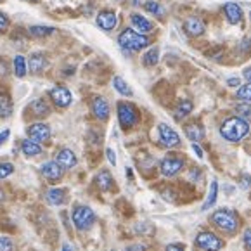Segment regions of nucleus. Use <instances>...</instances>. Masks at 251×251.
I'll return each mask as SVG.
<instances>
[{
  "mask_svg": "<svg viewBox=\"0 0 251 251\" xmlns=\"http://www.w3.org/2000/svg\"><path fill=\"white\" fill-rule=\"evenodd\" d=\"M250 132V125L244 118L234 116V118H227L220 126V135L230 142H239Z\"/></svg>",
  "mask_w": 251,
  "mask_h": 251,
  "instance_id": "obj_1",
  "label": "nucleus"
},
{
  "mask_svg": "<svg viewBox=\"0 0 251 251\" xmlns=\"http://www.w3.org/2000/svg\"><path fill=\"white\" fill-rule=\"evenodd\" d=\"M211 222L227 234H234L239 227V218L232 210H217L211 215Z\"/></svg>",
  "mask_w": 251,
  "mask_h": 251,
  "instance_id": "obj_2",
  "label": "nucleus"
},
{
  "mask_svg": "<svg viewBox=\"0 0 251 251\" xmlns=\"http://www.w3.org/2000/svg\"><path fill=\"white\" fill-rule=\"evenodd\" d=\"M118 44L122 45L125 50H142L149 45V38L146 35L139 33L135 30H125L118 37Z\"/></svg>",
  "mask_w": 251,
  "mask_h": 251,
  "instance_id": "obj_3",
  "label": "nucleus"
},
{
  "mask_svg": "<svg viewBox=\"0 0 251 251\" xmlns=\"http://www.w3.org/2000/svg\"><path fill=\"white\" fill-rule=\"evenodd\" d=\"M71 220H73L75 227L78 230H87L94 226L96 213L92 211V208L85 206V204H78V206H75L73 213H71Z\"/></svg>",
  "mask_w": 251,
  "mask_h": 251,
  "instance_id": "obj_4",
  "label": "nucleus"
},
{
  "mask_svg": "<svg viewBox=\"0 0 251 251\" xmlns=\"http://www.w3.org/2000/svg\"><path fill=\"white\" fill-rule=\"evenodd\" d=\"M196 246L203 251H220L224 248V241L213 232H200L196 236Z\"/></svg>",
  "mask_w": 251,
  "mask_h": 251,
  "instance_id": "obj_5",
  "label": "nucleus"
},
{
  "mask_svg": "<svg viewBox=\"0 0 251 251\" xmlns=\"http://www.w3.org/2000/svg\"><path fill=\"white\" fill-rule=\"evenodd\" d=\"M118 120H120V125L123 128H130L137 123L139 120V113H137L135 106L128 102H120L118 104Z\"/></svg>",
  "mask_w": 251,
  "mask_h": 251,
  "instance_id": "obj_6",
  "label": "nucleus"
},
{
  "mask_svg": "<svg viewBox=\"0 0 251 251\" xmlns=\"http://www.w3.org/2000/svg\"><path fill=\"white\" fill-rule=\"evenodd\" d=\"M158 133L161 144L166 146V148H177V146H180V137H178V133L172 126L165 125V123H159Z\"/></svg>",
  "mask_w": 251,
  "mask_h": 251,
  "instance_id": "obj_7",
  "label": "nucleus"
},
{
  "mask_svg": "<svg viewBox=\"0 0 251 251\" xmlns=\"http://www.w3.org/2000/svg\"><path fill=\"white\" fill-rule=\"evenodd\" d=\"M159 168H161V174L165 177H174L184 168V158H180V156H166L161 161Z\"/></svg>",
  "mask_w": 251,
  "mask_h": 251,
  "instance_id": "obj_8",
  "label": "nucleus"
},
{
  "mask_svg": "<svg viewBox=\"0 0 251 251\" xmlns=\"http://www.w3.org/2000/svg\"><path fill=\"white\" fill-rule=\"evenodd\" d=\"M28 137L35 142H47L50 139V128L45 123H33L31 126H28Z\"/></svg>",
  "mask_w": 251,
  "mask_h": 251,
  "instance_id": "obj_9",
  "label": "nucleus"
},
{
  "mask_svg": "<svg viewBox=\"0 0 251 251\" xmlns=\"http://www.w3.org/2000/svg\"><path fill=\"white\" fill-rule=\"evenodd\" d=\"M50 97L55 106L59 107H68L71 104V100H73V96H71V92L66 87H55V89H52Z\"/></svg>",
  "mask_w": 251,
  "mask_h": 251,
  "instance_id": "obj_10",
  "label": "nucleus"
},
{
  "mask_svg": "<svg viewBox=\"0 0 251 251\" xmlns=\"http://www.w3.org/2000/svg\"><path fill=\"white\" fill-rule=\"evenodd\" d=\"M42 175H44L47 180L50 182H57L61 177H63V168H61L59 165H57V161H47L42 165L40 168Z\"/></svg>",
  "mask_w": 251,
  "mask_h": 251,
  "instance_id": "obj_11",
  "label": "nucleus"
},
{
  "mask_svg": "<svg viewBox=\"0 0 251 251\" xmlns=\"http://www.w3.org/2000/svg\"><path fill=\"white\" fill-rule=\"evenodd\" d=\"M55 161L63 170H70V168H73L76 165V156H75V152L71 149H61L57 152V156H55Z\"/></svg>",
  "mask_w": 251,
  "mask_h": 251,
  "instance_id": "obj_12",
  "label": "nucleus"
},
{
  "mask_svg": "<svg viewBox=\"0 0 251 251\" xmlns=\"http://www.w3.org/2000/svg\"><path fill=\"white\" fill-rule=\"evenodd\" d=\"M116 23H118V18H116V14L113 11H102L97 16V26L106 31L113 30L116 26Z\"/></svg>",
  "mask_w": 251,
  "mask_h": 251,
  "instance_id": "obj_13",
  "label": "nucleus"
},
{
  "mask_svg": "<svg viewBox=\"0 0 251 251\" xmlns=\"http://www.w3.org/2000/svg\"><path fill=\"white\" fill-rule=\"evenodd\" d=\"M224 12H226V18L230 25H239L243 21V9L237 4H234V2H229V4L224 5Z\"/></svg>",
  "mask_w": 251,
  "mask_h": 251,
  "instance_id": "obj_14",
  "label": "nucleus"
},
{
  "mask_svg": "<svg viewBox=\"0 0 251 251\" xmlns=\"http://www.w3.org/2000/svg\"><path fill=\"white\" fill-rule=\"evenodd\" d=\"M92 111L96 118L99 120H107L109 118V104L104 97H96L92 102Z\"/></svg>",
  "mask_w": 251,
  "mask_h": 251,
  "instance_id": "obj_15",
  "label": "nucleus"
},
{
  "mask_svg": "<svg viewBox=\"0 0 251 251\" xmlns=\"http://www.w3.org/2000/svg\"><path fill=\"white\" fill-rule=\"evenodd\" d=\"M130 21H132L135 31H139V33H142V35L149 33V31L152 30V23L149 21V19H146L144 16H141V14H132Z\"/></svg>",
  "mask_w": 251,
  "mask_h": 251,
  "instance_id": "obj_16",
  "label": "nucleus"
},
{
  "mask_svg": "<svg viewBox=\"0 0 251 251\" xmlns=\"http://www.w3.org/2000/svg\"><path fill=\"white\" fill-rule=\"evenodd\" d=\"M45 200H47L49 204H52V206H59V204L64 203V200H66V191L64 189H49L47 194H45Z\"/></svg>",
  "mask_w": 251,
  "mask_h": 251,
  "instance_id": "obj_17",
  "label": "nucleus"
},
{
  "mask_svg": "<svg viewBox=\"0 0 251 251\" xmlns=\"http://www.w3.org/2000/svg\"><path fill=\"white\" fill-rule=\"evenodd\" d=\"M28 66H30L31 73L37 75L40 71H44V68L47 66V59H45V55L42 52H35V54H31L30 61H28Z\"/></svg>",
  "mask_w": 251,
  "mask_h": 251,
  "instance_id": "obj_18",
  "label": "nucleus"
},
{
  "mask_svg": "<svg viewBox=\"0 0 251 251\" xmlns=\"http://www.w3.org/2000/svg\"><path fill=\"white\" fill-rule=\"evenodd\" d=\"M184 28H185V31H187L189 35H192V37H200V35L204 33L203 21H201V19H198V18L187 19V21H185V25H184Z\"/></svg>",
  "mask_w": 251,
  "mask_h": 251,
  "instance_id": "obj_19",
  "label": "nucleus"
},
{
  "mask_svg": "<svg viewBox=\"0 0 251 251\" xmlns=\"http://www.w3.org/2000/svg\"><path fill=\"white\" fill-rule=\"evenodd\" d=\"M185 135H187L192 142H198L204 137V128L200 123H189V125H185Z\"/></svg>",
  "mask_w": 251,
  "mask_h": 251,
  "instance_id": "obj_20",
  "label": "nucleus"
},
{
  "mask_svg": "<svg viewBox=\"0 0 251 251\" xmlns=\"http://www.w3.org/2000/svg\"><path fill=\"white\" fill-rule=\"evenodd\" d=\"M96 184L99 185L102 191H111V189H113V185H115V182H113V177H111L109 172L102 170V172H99V174H97Z\"/></svg>",
  "mask_w": 251,
  "mask_h": 251,
  "instance_id": "obj_21",
  "label": "nucleus"
},
{
  "mask_svg": "<svg viewBox=\"0 0 251 251\" xmlns=\"http://www.w3.org/2000/svg\"><path fill=\"white\" fill-rule=\"evenodd\" d=\"M12 113V100L7 92H0V118H9Z\"/></svg>",
  "mask_w": 251,
  "mask_h": 251,
  "instance_id": "obj_22",
  "label": "nucleus"
},
{
  "mask_svg": "<svg viewBox=\"0 0 251 251\" xmlns=\"http://www.w3.org/2000/svg\"><path fill=\"white\" fill-rule=\"evenodd\" d=\"M21 151L25 152V156H37L42 152V148L38 142L31 141V139H26L21 142Z\"/></svg>",
  "mask_w": 251,
  "mask_h": 251,
  "instance_id": "obj_23",
  "label": "nucleus"
},
{
  "mask_svg": "<svg viewBox=\"0 0 251 251\" xmlns=\"http://www.w3.org/2000/svg\"><path fill=\"white\" fill-rule=\"evenodd\" d=\"M217 196H218V182L213 180L210 185V192H208V198L206 201L203 203V206H201V210H208V208H211L215 203H217Z\"/></svg>",
  "mask_w": 251,
  "mask_h": 251,
  "instance_id": "obj_24",
  "label": "nucleus"
},
{
  "mask_svg": "<svg viewBox=\"0 0 251 251\" xmlns=\"http://www.w3.org/2000/svg\"><path fill=\"white\" fill-rule=\"evenodd\" d=\"M158 61H159V49L158 47L149 49V50L142 55V64H144V66H148V68L158 64Z\"/></svg>",
  "mask_w": 251,
  "mask_h": 251,
  "instance_id": "obj_25",
  "label": "nucleus"
},
{
  "mask_svg": "<svg viewBox=\"0 0 251 251\" xmlns=\"http://www.w3.org/2000/svg\"><path fill=\"white\" fill-rule=\"evenodd\" d=\"M192 111V102L191 100H180L177 106V109H175V118L177 120H182L185 118L187 115H191Z\"/></svg>",
  "mask_w": 251,
  "mask_h": 251,
  "instance_id": "obj_26",
  "label": "nucleus"
},
{
  "mask_svg": "<svg viewBox=\"0 0 251 251\" xmlns=\"http://www.w3.org/2000/svg\"><path fill=\"white\" fill-rule=\"evenodd\" d=\"M113 85H115L116 92H120L122 96H125V97L132 96V89H130L128 83H126L122 76H115V80H113Z\"/></svg>",
  "mask_w": 251,
  "mask_h": 251,
  "instance_id": "obj_27",
  "label": "nucleus"
},
{
  "mask_svg": "<svg viewBox=\"0 0 251 251\" xmlns=\"http://www.w3.org/2000/svg\"><path fill=\"white\" fill-rule=\"evenodd\" d=\"M52 33H54V28L50 26H31L30 28V35L35 38H45Z\"/></svg>",
  "mask_w": 251,
  "mask_h": 251,
  "instance_id": "obj_28",
  "label": "nucleus"
},
{
  "mask_svg": "<svg viewBox=\"0 0 251 251\" xmlns=\"http://www.w3.org/2000/svg\"><path fill=\"white\" fill-rule=\"evenodd\" d=\"M31 111H33L37 116H47L50 107L47 106V102H45L44 99H38V100H33V102H31Z\"/></svg>",
  "mask_w": 251,
  "mask_h": 251,
  "instance_id": "obj_29",
  "label": "nucleus"
},
{
  "mask_svg": "<svg viewBox=\"0 0 251 251\" xmlns=\"http://www.w3.org/2000/svg\"><path fill=\"white\" fill-rule=\"evenodd\" d=\"M26 71H28V63L25 61V57H23V55H16V59H14V73H16V76L23 78L26 75Z\"/></svg>",
  "mask_w": 251,
  "mask_h": 251,
  "instance_id": "obj_30",
  "label": "nucleus"
},
{
  "mask_svg": "<svg viewBox=\"0 0 251 251\" xmlns=\"http://www.w3.org/2000/svg\"><path fill=\"white\" fill-rule=\"evenodd\" d=\"M144 9L146 11H149L151 14L158 16V18H163V14H165V11H163V7L158 4V2H154V0H148L144 4Z\"/></svg>",
  "mask_w": 251,
  "mask_h": 251,
  "instance_id": "obj_31",
  "label": "nucleus"
},
{
  "mask_svg": "<svg viewBox=\"0 0 251 251\" xmlns=\"http://www.w3.org/2000/svg\"><path fill=\"white\" fill-rule=\"evenodd\" d=\"M236 97L241 100H246V102H251V83H246V85H239L236 92Z\"/></svg>",
  "mask_w": 251,
  "mask_h": 251,
  "instance_id": "obj_32",
  "label": "nucleus"
},
{
  "mask_svg": "<svg viewBox=\"0 0 251 251\" xmlns=\"http://www.w3.org/2000/svg\"><path fill=\"white\" fill-rule=\"evenodd\" d=\"M236 113L239 115V118H250L251 116V104H237Z\"/></svg>",
  "mask_w": 251,
  "mask_h": 251,
  "instance_id": "obj_33",
  "label": "nucleus"
},
{
  "mask_svg": "<svg viewBox=\"0 0 251 251\" xmlns=\"http://www.w3.org/2000/svg\"><path fill=\"white\" fill-rule=\"evenodd\" d=\"M12 172H14V165L12 163H0V180L7 178Z\"/></svg>",
  "mask_w": 251,
  "mask_h": 251,
  "instance_id": "obj_34",
  "label": "nucleus"
},
{
  "mask_svg": "<svg viewBox=\"0 0 251 251\" xmlns=\"http://www.w3.org/2000/svg\"><path fill=\"white\" fill-rule=\"evenodd\" d=\"M14 250V243L9 237H0V251H12Z\"/></svg>",
  "mask_w": 251,
  "mask_h": 251,
  "instance_id": "obj_35",
  "label": "nucleus"
},
{
  "mask_svg": "<svg viewBox=\"0 0 251 251\" xmlns=\"http://www.w3.org/2000/svg\"><path fill=\"white\" fill-rule=\"evenodd\" d=\"M7 26H9V18L4 12H0V33H4L7 30Z\"/></svg>",
  "mask_w": 251,
  "mask_h": 251,
  "instance_id": "obj_36",
  "label": "nucleus"
},
{
  "mask_svg": "<svg viewBox=\"0 0 251 251\" xmlns=\"http://www.w3.org/2000/svg\"><path fill=\"white\" fill-rule=\"evenodd\" d=\"M244 246H246V250L251 251V229H246L244 230Z\"/></svg>",
  "mask_w": 251,
  "mask_h": 251,
  "instance_id": "obj_37",
  "label": "nucleus"
},
{
  "mask_svg": "<svg viewBox=\"0 0 251 251\" xmlns=\"http://www.w3.org/2000/svg\"><path fill=\"white\" fill-rule=\"evenodd\" d=\"M241 187L243 189L251 187V175H243V177H241Z\"/></svg>",
  "mask_w": 251,
  "mask_h": 251,
  "instance_id": "obj_38",
  "label": "nucleus"
},
{
  "mask_svg": "<svg viewBox=\"0 0 251 251\" xmlns=\"http://www.w3.org/2000/svg\"><path fill=\"white\" fill-rule=\"evenodd\" d=\"M106 156H107V159H109L111 165H116V154H115V151H113V149L107 148L106 149Z\"/></svg>",
  "mask_w": 251,
  "mask_h": 251,
  "instance_id": "obj_39",
  "label": "nucleus"
},
{
  "mask_svg": "<svg viewBox=\"0 0 251 251\" xmlns=\"http://www.w3.org/2000/svg\"><path fill=\"white\" fill-rule=\"evenodd\" d=\"M166 251H185L182 244H168L166 246Z\"/></svg>",
  "mask_w": 251,
  "mask_h": 251,
  "instance_id": "obj_40",
  "label": "nucleus"
},
{
  "mask_svg": "<svg viewBox=\"0 0 251 251\" xmlns=\"http://www.w3.org/2000/svg\"><path fill=\"white\" fill-rule=\"evenodd\" d=\"M9 133H11L9 130H2V132H0V146L4 144V142L9 139Z\"/></svg>",
  "mask_w": 251,
  "mask_h": 251,
  "instance_id": "obj_41",
  "label": "nucleus"
},
{
  "mask_svg": "<svg viewBox=\"0 0 251 251\" xmlns=\"http://www.w3.org/2000/svg\"><path fill=\"white\" fill-rule=\"evenodd\" d=\"M125 251H144V246H142V244H132V246L126 248Z\"/></svg>",
  "mask_w": 251,
  "mask_h": 251,
  "instance_id": "obj_42",
  "label": "nucleus"
},
{
  "mask_svg": "<svg viewBox=\"0 0 251 251\" xmlns=\"http://www.w3.org/2000/svg\"><path fill=\"white\" fill-rule=\"evenodd\" d=\"M227 85H230V87H239L241 85V80H239V78H230V80L227 81Z\"/></svg>",
  "mask_w": 251,
  "mask_h": 251,
  "instance_id": "obj_43",
  "label": "nucleus"
},
{
  "mask_svg": "<svg viewBox=\"0 0 251 251\" xmlns=\"http://www.w3.org/2000/svg\"><path fill=\"white\" fill-rule=\"evenodd\" d=\"M192 149H194V152H196V156H198V158H203V149H201L200 146H198V144H194V146H192Z\"/></svg>",
  "mask_w": 251,
  "mask_h": 251,
  "instance_id": "obj_44",
  "label": "nucleus"
},
{
  "mask_svg": "<svg viewBox=\"0 0 251 251\" xmlns=\"http://www.w3.org/2000/svg\"><path fill=\"white\" fill-rule=\"evenodd\" d=\"M244 78H246V80L248 81H250V83H251V68H246V70H244Z\"/></svg>",
  "mask_w": 251,
  "mask_h": 251,
  "instance_id": "obj_45",
  "label": "nucleus"
},
{
  "mask_svg": "<svg viewBox=\"0 0 251 251\" xmlns=\"http://www.w3.org/2000/svg\"><path fill=\"white\" fill-rule=\"evenodd\" d=\"M63 251H73V248H71L70 244L66 243V244H64V246H63Z\"/></svg>",
  "mask_w": 251,
  "mask_h": 251,
  "instance_id": "obj_46",
  "label": "nucleus"
},
{
  "mask_svg": "<svg viewBox=\"0 0 251 251\" xmlns=\"http://www.w3.org/2000/svg\"><path fill=\"white\" fill-rule=\"evenodd\" d=\"M2 201H4V191L0 189V203H2Z\"/></svg>",
  "mask_w": 251,
  "mask_h": 251,
  "instance_id": "obj_47",
  "label": "nucleus"
},
{
  "mask_svg": "<svg viewBox=\"0 0 251 251\" xmlns=\"http://www.w3.org/2000/svg\"><path fill=\"white\" fill-rule=\"evenodd\" d=\"M30 2H37V0H30Z\"/></svg>",
  "mask_w": 251,
  "mask_h": 251,
  "instance_id": "obj_48",
  "label": "nucleus"
},
{
  "mask_svg": "<svg viewBox=\"0 0 251 251\" xmlns=\"http://www.w3.org/2000/svg\"><path fill=\"white\" fill-rule=\"evenodd\" d=\"M250 18H251V12H250Z\"/></svg>",
  "mask_w": 251,
  "mask_h": 251,
  "instance_id": "obj_49",
  "label": "nucleus"
}]
</instances>
